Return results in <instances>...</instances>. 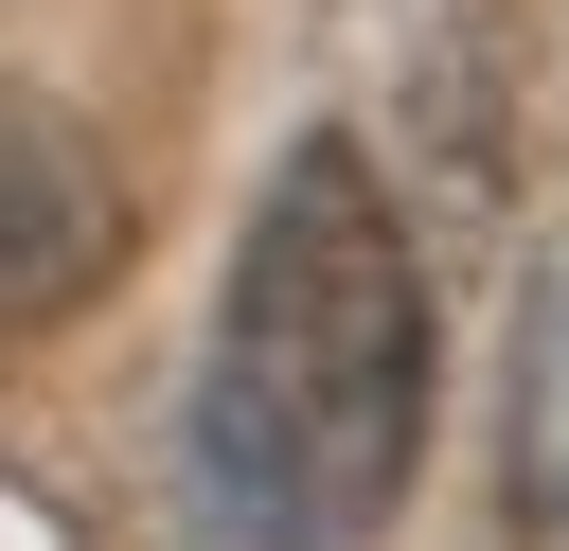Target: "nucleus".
I'll return each mask as SVG.
<instances>
[{
    "instance_id": "obj_1",
    "label": "nucleus",
    "mask_w": 569,
    "mask_h": 551,
    "mask_svg": "<svg viewBox=\"0 0 569 551\" xmlns=\"http://www.w3.org/2000/svg\"><path fill=\"white\" fill-rule=\"evenodd\" d=\"M427 249L356 124H302L231 231L213 373H196V515L213 551H373L427 462Z\"/></svg>"
},
{
    "instance_id": "obj_2",
    "label": "nucleus",
    "mask_w": 569,
    "mask_h": 551,
    "mask_svg": "<svg viewBox=\"0 0 569 551\" xmlns=\"http://www.w3.org/2000/svg\"><path fill=\"white\" fill-rule=\"evenodd\" d=\"M107 267H124V178H107L53 107H18V89H0V320L89 302Z\"/></svg>"
},
{
    "instance_id": "obj_3",
    "label": "nucleus",
    "mask_w": 569,
    "mask_h": 551,
    "mask_svg": "<svg viewBox=\"0 0 569 551\" xmlns=\"http://www.w3.org/2000/svg\"><path fill=\"white\" fill-rule=\"evenodd\" d=\"M498 515H516V551H569V284H533V320H516V427H498Z\"/></svg>"
}]
</instances>
